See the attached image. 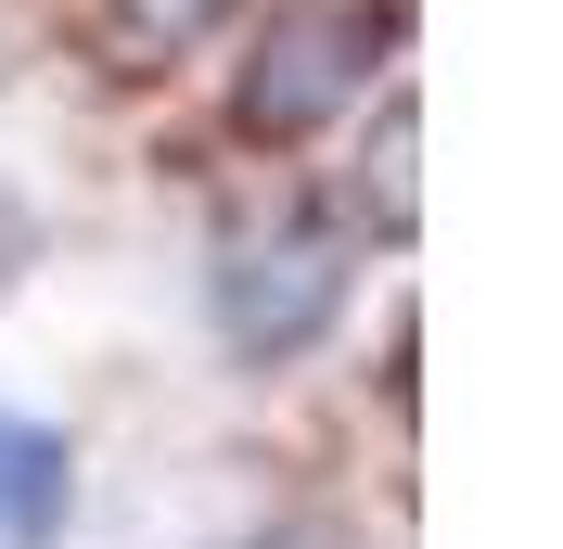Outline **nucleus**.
Instances as JSON below:
<instances>
[{
	"label": "nucleus",
	"mask_w": 563,
	"mask_h": 549,
	"mask_svg": "<svg viewBox=\"0 0 563 549\" xmlns=\"http://www.w3.org/2000/svg\"><path fill=\"white\" fill-rule=\"evenodd\" d=\"M372 52H385V26L358 0H282L269 26H256L244 77H231V115L256 141H308L320 115H346L372 90Z\"/></svg>",
	"instance_id": "obj_1"
},
{
	"label": "nucleus",
	"mask_w": 563,
	"mask_h": 549,
	"mask_svg": "<svg viewBox=\"0 0 563 549\" xmlns=\"http://www.w3.org/2000/svg\"><path fill=\"white\" fill-rule=\"evenodd\" d=\"M52 524H65V435L26 422V410H0V537L38 549Z\"/></svg>",
	"instance_id": "obj_3"
},
{
	"label": "nucleus",
	"mask_w": 563,
	"mask_h": 549,
	"mask_svg": "<svg viewBox=\"0 0 563 549\" xmlns=\"http://www.w3.org/2000/svg\"><path fill=\"white\" fill-rule=\"evenodd\" d=\"M218 13H231V0H103V52L115 65H167V52H192Z\"/></svg>",
	"instance_id": "obj_4"
},
{
	"label": "nucleus",
	"mask_w": 563,
	"mask_h": 549,
	"mask_svg": "<svg viewBox=\"0 0 563 549\" xmlns=\"http://www.w3.org/2000/svg\"><path fill=\"white\" fill-rule=\"evenodd\" d=\"M385 231H410V103H385Z\"/></svg>",
	"instance_id": "obj_5"
},
{
	"label": "nucleus",
	"mask_w": 563,
	"mask_h": 549,
	"mask_svg": "<svg viewBox=\"0 0 563 549\" xmlns=\"http://www.w3.org/2000/svg\"><path fill=\"white\" fill-rule=\"evenodd\" d=\"M333 307H346V256L308 243V231L231 243V256H218V333L244 345V358H295V345H320Z\"/></svg>",
	"instance_id": "obj_2"
}]
</instances>
